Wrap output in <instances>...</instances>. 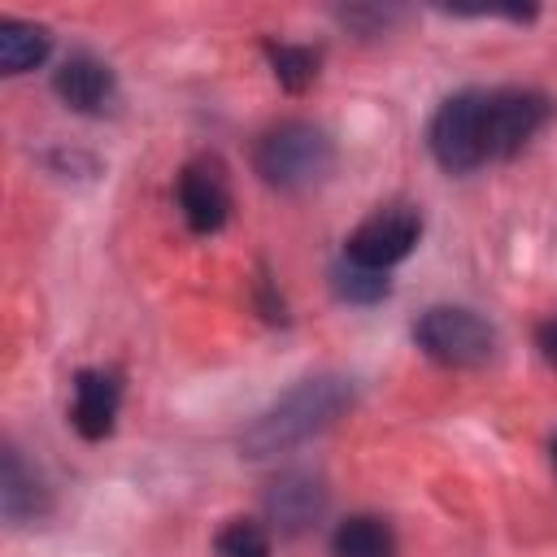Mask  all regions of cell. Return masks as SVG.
Masks as SVG:
<instances>
[{"mask_svg": "<svg viewBox=\"0 0 557 557\" xmlns=\"http://www.w3.org/2000/svg\"><path fill=\"white\" fill-rule=\"evenodd\" d=\"M331 553L335 557H396V535L383 518L374 513H352L335 527L331 535Z\"/></svg>", "mask_w": 557, "mask_h": 557, "instance_id": "12", "label": "cell"}, {"mask_svg": "<svg viewBox=\"0 0 557 557\" xmlns=\"http://www.w3.org/2000/svg\"><path fill=\"white\" fill-rule=\"evenodd\" d=\"M535 339H540V352H544V357L557 366V313H553V318L540 326V335H535Z\"/></svg>", "mask_w": 557, "mask_h": 557, "instance_id": "16", "label": "cell"}, {"mask_svg": "<svg viewBox=\"0 0 557 557\" xmlns=\"http://www.w3.org/2000/svg\"><path fill=\"white\" fill-rule=\"evenodd\" d=\"M553 100L531 87H470L448 96L426 131L431 157L448 174H474L518 157L548 122Z\"/></svg>", "mask_w": 557, "mask_h": 557, "instance_id": "1", "label": "cell"}, {"mask_svg": "<svg viewBox=\"0 0 557 557\" xmlns=\"http://www.w3.org/2000/svg\"><path fill=\"white\" fill-rule=\"evenodd\" d=\"M331 287L348 305H379L392 292V278L383 270H370V265H357V261H339L331 270Z\"/></svg>", "mask_w": 557, "mask_h": 557, "instance_id": "14", "label": "cell"}, {"mask_svg": "<svg viewBox=\"0 0 557 557\" xmlns=\"http://www.w3.org/2000/svg\"><path fill=\"white\" fill-rule=\"evenodd\" d=\"M213 548H218V557H270V535L257 522L235 518L213 535Z\"/></svg>", "mask_w": 557, "mask_h": 557, "instance_id": "15", "label": "cell"}, {"mask_svg": "<svg viewBox=\"0 0 557 557\" xmlns=\"http://www.w3.org/2000/svg\"><path fill=\"white\" fill-rule=\"evenodd\" d=\"M422 239V213L405 200L379 205L348 239H344V261L370 265V270H392L396 261H405Z\"/></svg>", "mask_w": 557, "mask_h": 557, "instance_id": "5", "label": "cell"}, {"mask_svg": "<svg viewBox=\"0 0 557 557\" xmlns=\"http://www.w3.org/2000/svg\"><path fill=\"white\" fill-rule=\"evenodd\" d=\"M0 509L9 522H30L48 513V487L13 444H4V461H0Z\"/></svg>", "mask_w": 557, "mask_h": 557, "instance_id": "10", "label": "cell"}, {"mask_svg": "<svg viewBox=\"0 0 557 557\" xmlns=\"http://www.w3.org/2000/svg\"><path fill=\"white\" fill-rule=\"evenodd\" d=\"M413 344L448 366V370H479L492 361L496 352V331L487 318H479L474 309L461 305H431L418 322H413Z\"/></svg>", "mask_w": 557, "mask_h": 557, "instance_id": "4", "label": "cell"}, {"mask_svg": "<svg viewBox=\"0 0 557 557\" xmlns=\"http://www.w3.org/2000/svg\"><path fill=\"white\" fill-rule=\"evenodd\" d=\"M553 470H557V440H553Z\"/></svg>", "mask_w": 557, "mask_h": 557, "instance_id": "17", "label": "cell"}, {"mask_svg": "<svg viewBox=\"0 0 557 557\" xmlns=\"http://www.w3.org/2000/svg\"><path fill=\"white\" fill-rule=\"evenodd\" d=\"M122 409V374L113 370H78L74 374V400H70V422L83 440H104L117 426Z\"/></svg>", "mask_w": 557, "mask_h": 557, "instance_id": "8", "label": "cell"}, {"mask_svg": "<svg viewBox=\"0 0 557 557\" xmlns=\"http://www.w3.org/2000/svg\"><path fill=\"white\" fill-rule=\"evenodd\" d=\"M178 209L187 218V226L196 235H213L226 226L231 213V183H226V165L218 157H196L178 170Z\"/></svg>", "mask_w": 557, "mask_h": 557, "instance_id": "6", "label": "cell"}, {"mask_svg": "<svg viewBox=\"0 0 557 557\" xmlns=\"http://www.w3.org/2000/svg\"><path fill=\"white\" fill-rule=\"evenodd\" d=\"M322 505H326V492H322V483H318L313 474H305V470L278 474L274 487H270V496H265V509H270V518H274L278 531H300V527H309V522L322 513Z\"/></svg>", "mask_w": 557, "mask_h": 557, "instance_id": "9", "label": "cell"}, {"mask_svg": "<svg viewBox=\"0 0 557 557\" xmlns=\"http://www.w3.org/2000/svg\"><path fill=\"white\" fill-rule=\"evenodd\" d=\"M252 165L257 174L278 187V191H305V187H318L331 170H335V144L322 126L313 122H278L270 126L257 148H252Z\"/></svg>", "mask_w": 557, "mask_h": 557, "instance_id": "3", "label": "cell"}, {"mask_svg": "<svg viewBox=\"0 0 557 557\" xmlns=\"http://www.w3.org/2000/svg\"><path fill=\"white\" fill-rule=\"evenodd\" d=\"M348 405H352V383H348V379H335V374L305 379L300 387H292L274 409H265V413L248 426L244 448H248V457L287 453V448L305 444L309 435L326 431Z\"/></svg>", "mask_w": 557, "mask_h": 557, "instance_id": "2", "label": "cell"}, {"mask_svg": "<svg viewBox=\"0 0 557 557\" xmlns=\"http://www.w3.org/2000/svg\"><path fill=\"white\" fill-rule=\"evenodd\" d=\"M52 91L61 96L65 109L96 117V113L113 109V100H117V78H113V70H109L100 57L74 52V57H65L61 70L52 74Z\"/></svg>", "mask_w": 557, "mask_h": 557, "instance_id": "7", "label": "cell"}, {"mask_svg": "<svg viewBox=\"0 0 557 557\" xmlns=\"http://www.w3.org/2000/svg\"><path fill=\"white\" fill-rule=\"evenodd\" d=\"M265 61L278 78L283 91H305L313 78H318V52L305 48V44H265Z\"/></svg>", "mask_w": 557, "mask_h": 557, "instance_id": "13", "label": "cell"}, {"mask_svg": "<svg viewBox=\"0 0 557 557\" xmlns=\"http://www.w3.org/2000/svg\"><path fill=\"white\" fill-rule=\"evenodd\" d=\"M52 48V35L35 22L22 17H0V70L4 74H26L35 65H44Z\"/></svg>", "mask_w": 557, "mask_h": 557, "instance_id": "11", "label": "cell"}]
</instances>
